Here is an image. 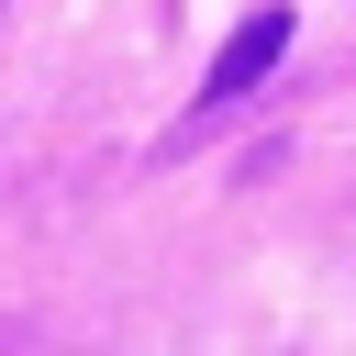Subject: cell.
Wrapping results in <instances>:
<instances>
[{"mask_svg":"<svg viewBox=\"0 0 356 356\" xmlns=\"http://www.w3.org/2000/svg\"><path fill=\"white\" fill-rule=\"evenodd\" d=\"M278 56H289V0H267L256 22H234V33H222V56H211V89H200V100H211V111H222V100H245Z\"/></svg>","mask_w":356,"mask_h":356,"instance_id":"cell-1","label":"cell"}]
</instances>
